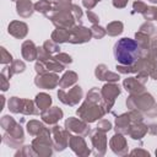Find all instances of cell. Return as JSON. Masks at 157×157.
<instances>
[{"mask_svg":"<svg viewBox=\"0 0 157 157\" xmlns=\"http://www.w3.org/2000/svg\"><path fill=\"white\" fill-rule=\"evenodd\" d=\"M115 60L123 65H132L139 58V44L130 38L119 39L113 48Z\"/></svg>","mask_w":157,"mask_h":157,"instance_id":"1","label":"cell"}]
</instances>
